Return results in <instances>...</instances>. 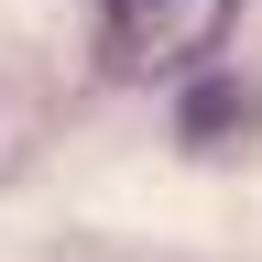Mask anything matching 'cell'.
Segmentation results:
<instances>
[{"label":"cell","mask_w":262,"mask_h":262,"mask_svg":"<svg viewBox=\"0 0 262 262\" xmlns=\"http://www.w3.org/2000/svg\"><path fill=\"white\" fill-rule=\"evenodd\" d=\"M251 120V98H229V88H196L186 98V131H196V142H208V131H241Z\"/></svg>","instance_id":"cell-2"},{"label":"cell","mask_w":262,"mask_h":262,"mask_svg":"<svg viewBox=\"0 0 262 262\" xmlns=\"http://www.w3.org/2000/svg\"><path fill=\"white\" fill-rule=\"evenodd\" d=\"M229 22H241V0H98V66L110 77H196Z\"/></svg>","instance_id":"cell-1"}]
</instances>
